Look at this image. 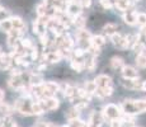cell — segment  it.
Instances as JSON below:
<instances>
[{
    "instance_id": "6da1fadb",
    "label": "cell",
    "mask_w": 146,
    "mask_h": 127,
    "mask_svg": "<svg viewBox=\"0 0 146 127\" xmlns=\"http://www.w3.org/2000/svg\"><path fill=\"white\" fill-rule=\"evenodd\" d=\"M121 109H122L123 114L127 116H136L145 112V100L144 99H126L121 104Z\"/></svg>"
},
{
    "instance_id": "7a4b0ae2",
    "label": "cell",
    "mask_w": 146,
    "mask_h": 127,
    "mask_svg": "<svg viewBox=\"0 0 146 127\" xmlns=\"http://www.w3.org/2000/svg\"><path fill=\"white\" fill-rule=\"evenodd\" d=\"M123 114L122 109H121L119 106H116V104H107V106L103 108L102 111V116L104 118V121H108L111 122L112 120H117V118H121Z\"/></svg>"
},
{
    "instance_id": "3957f363",
    "label": "cell",
    "mask_w": 146,
    "mask_h": 127,
    "mask_svg": "<svg viewBox=\"0 0 146 127\" xmlns=\"http://www.w3.org/2000/svg\"><path fill=\"white\" fill-rule=\"evenodd\" d=\"M32 104H33V102H31L29 97L21 98V99H18L14 103V109L23 116H32L33 114Z\"/></svg>"
},
{
    "instance_id": "277c9868",
    "label": "cell",
    "mask_w": 146,
    "mask_h": 127,
    "mask_svg": "<svg viewBox=\"0 0 146 127\" xmlns=\"http://www.w3.org/2000/svg\"><path fill=\"white\" fill-rule=\"evenodd\" d=\"M111 42L113 43L114 47H117L118 50H126L128 49V41H127V36H123L121 33H114L113 36H111Z\"/></svg>"
},
{
    "instance_id": "5b68a950",
    "label": "cell",
    "mask_w": 146,
    "mask_h": 127,
    "mask_svg": "<svg viewBox=\"0 0 146 127\" xmlns=\"http://www.w3.org/2000/svg\"><path fill=\"white\" fill-rule=\"evenodd\" d=\"M42 107H43L44 112H52V111H56V109L60 107V100L55 97H51V98H46V99H42L40 100Z\"/></svg>"
},
{
    "instance_id": "8992f818",
    "label": "cell",
    "mask_w": 146,
    "mask_h": 127,
    "mask_svg": "<svg viewBox=\"0 0 146 127\" xmlns=\"http://www.w3.org/2000/svg\"><path fill=\"white\" fill-rule=\"evenodd\" d=\"M43 63H48V64H57L62 60V56L60 55L58 51H44L43 57H42Z\"/></svg>"
},
{
    "instance_id": "52a82bcc",
    "label": "cell",
    "mask_w": 146,
    "mask_h": 127,
    "mask_svg": "<svg viewBox=\"0 0 146 127\" xmlns=\"http://www.w3.org/2000/svg\"><path fill=\"white\" fill-rule=\"evenodd\" d=\"M94 81L98 88H113V81H112V78L109 75H106V74L98 75L94 79Z\"/></svg>"
},
{
    "instance_id": "ba28073f",
    "label": "cell",
    "mask_w": 146,
    "mask_h": 127,
    "mask_svg": "<svg viewBox=\"0 0 146 127\" xmlns=\"http://www.w3.org/2000/svg\"><path fill=\"white\" fill-rule=\"evenodd\" d=\"M121 74H122V78H125V79H137L139 78V71H137V69L131 66V65H125V66L121 69Z\"/></svg>"
},
{
    "instance_id": "9c48e42d",
    "label": "cell",
    "mask_w": 146,
    "mask_h": 127,
    "mask_svg": "<svg viewBox=\"0 0 146 127\" xmlns=\"http://www.w3.org/2000/svg\"><path fill=\"white\" fill-rule=\"evenodd\" d=\"M122 18H123V21H125V23L128 24V25L137 24V12L136 10H133L132 8L128 9V10H126V12L123 13Z\"/></svg>"
},
{
    "instance_id": "30bf717a",
    "label": "cell",
    "mask_w": 146,
    "mask_h": 127,
    "mask_svg": "<svg viewBox=\"0 0 146 127\" xmlns=\"http://www.w3.org/2000/svg\"><path fill=\"white\" fill-rule=\"evenodd\" d=\"M121 84L125 86L126 89L130 90H140V86H141V81L137 80V79H121Z\"/></svg>"
},
{
    "instance_id": "8fae6325",
    "label": "cell",
    "mask_w": 146,
    "mask_h": 127,
    "mask_svg": "<svg viewBox=\"0 0 146 127\" xmlns=\"http://www.w3.org/2000/svg\"><path fill=\"white\" fill-rule=\"evenodd\" d=\"M114 1V8L119 12H123L125 13L126 10L131 9L133 5V1L132 0H113Z\"/></svg>"
},
{
    "instance_id": "7c38bea8",
    "label": "cell",
    "mask_w": 146,
    "mask_h": 127,
    "mask_svg": "<svg viewBox=\"0 0 146 127\" xmlns=\"http://www.w3.org/2000/svg\"><path fill=\"white\" fill-rule=\"evenodd\" d=\"M71 63H70V66L74 71L76 72H81L85 70V60L84 59H71Z\"/></svg>"
},
{
    "instance_id": "4fadbf2b",
    "label": "cell",
    "mask_w": 146,
    "mask_h": 127,
    "mask_svg": "<svg viewBox=\"0 0 146 127\" xmlns=\"http://www.w3.org/2000/svg\"><path fill=\"white\" fill-rule=\"evenodd\" d=\"M118 24H116V23H113V22H109V23H107L103 25V33L104 35H107L108 37H111V36H113L114 33H117L118 32Z\"/></svg>"
},
{
    "instance_id": "5bb4252c",
    "label": "cell",
    "mask_w": 146,
    "mask_h": 127,
    "mask_svg": "<svg viewBox=\"0 0 146 127\" xmlns=\"http://www.w3.org/2000/svg\"><path fill=\"white\" fill-rule=\"evenodd\" d=\"M10 21H12L13 28H15V29H19V31H22V32H24V31L27 29L26 22H24L21 17H12V18H10Z\"/></svg>"
},
{
    "instance_id": "9a60e30c",
    "label": "cell",
    "mask_w": 146,
    "mask_h": 127,
    "mask_svg": "<svg viewBox=\"0 0 146 127\" xmlns=\"http://www.w3.org/2000/svg\"><path fill=\"white\" fill-rule=\"evenodd\" d=\"M109 65L113 70H118V69H122L125 66V60H123L121 56H113L109 61Z\"/></svg>"
},
{
    "instance_id": "2e32d148",
    "label": "cell",
    "mask_w": 146,
    "mask_h": 127,
    "mask_svg": "<svg viewBox=\"0 0 146 127\" xmlns=\"http://www.w3.org/2000/svg\"><path fill=\"white\" fill-rule=\"evenodd\" d=\"M97 65H98L97 56H90L89 59L85 60V70H88L89 72H93L97 69Z\"/></svg>"
},
{
    "instance_id": "e0dca14e",
    "label": "cell",
    "mask_w": 146,
    "mask_h": 127,
    "mask_svg": "<svg viewBox=\"0 0 146 127\" xmlns=\"http://www.w3.org/2000/svg\"><path fill=\"white\" fill-rule=\"evenodd\" d=\"M92 43H93L94 46H97L98 49H102V47L106 46L107 39H106L104 36L97 35V36H93V38H92Z\"/></svg>"
},
{
    "instance_id": "ac0fdd59",
    "label": "cell",
    "mask_w": 146,
    "mask_h": 127,
    "mask_svg": "<svg viewBox=\"0 0 146 127\" xmlns=\"http://www.w3.org/2000/svg\"><path fill=\"white\" fill-rule=\"evenodd\" d=\"M84 89H85V92L88 93L89 95H94L95 92H97V89H98V86H97V84H95L94 80H88V81H85Z\"/></svg>"
},
{
    "instance_id": "d6986e66",
    "label": "cell",
    "mask_w": 146,
    "mask_h": 127,
    "mask_svg": "<svg viewBox=\"0 0 146 127\" xmlns=\"http://www.w3.org/2000/svg\"><path fill=\"white\" fill-rule=\"evenodd\" d=\"M85 24H86V18L83 15V13L74 18V25L78 29H83V28L85 27Z\"/></svg>"
},
{
    "instance_id": "ffe728a7",
    "label": "cell",
    "mask_w": 146,
    "mask_h": 127,
    "mask_svg": "<svg viewBox=\"0 0 146 127\" xmlns=\"http://www.w3.org/2000/svg\"><path fill=\"white\" fill-rule=\"evenodd\" d=\"M12 112H13V109H12V107H10L9 104L5 103V102H0V114H1L3 117L10 116Z\"/></svg>"
},
{
    "instance_id": "44dd1931",
    "label": "cell",
    "mask_w": 146,
    "mask_h": 127,
    "mask_svg": "<svg viewBox=\"0 0 146 127\" xmlns=\"http://www.w3.org/2000/svg\"><path fill=\"white\" fill-rule=\"evenodd\" d=\"M12 29H13V24H12V21H10V19L0 22V31H1V32H4L8 35Z\"/></svg>"
},
{
    "instance_id": "7402d4cb",
    "label": "cell",
    "mask_w": 146,
    "mask_h": 127,
    "mask_svg": "<svg viewBox=\"0 0 146 127\" xmlns=\"http://www.w3.org/2000/svg\"><path fill=\"white\" fill-rule=\"evenodd\" d=\"M32 109H33V114H36V116H41V114L44 113V109H43V107H42V104H41L40 100L33 102Z\"/></svg>"
},
{
    "instance_id": "603a6c76",
    "label": "cell",
    "mask_w": 146,
    "mask_h": 127,
    "mask_svg": "<svg viewBox=\"0 0 146 127\" xmlns=\"http://www.w3.org/2000/svg\"><path fill=\"white\" fill-rule=\"evenodd\" d=\"M65 116H66V118L69 121H72V120H78L79 118V116H80V112L78 111L76 108H71V109H69V111L65 113Z\"/></svg>"
},
{
    "instance_id": "cb8c5ba5",
    "label": "cell",
    "mask_w": 146,
    "mask_h": 127,
    "mask_svg": "<svg viewBox=\"0 0 146 127\" xmlns=\"http://www.w3.org/2000/svg\"><path fill=\"white\" fill-rule=\"evenodd\" d=\"M136 65L140 69H146V53H140L136 56Z\"/></svg>"
},
{
    "instance_id": "d4e9b609",
    "label": "cell",
    "mask_w": 146,
    "mask_h": 127,
    "mask_svg": "<svg viewBox=\"0 0 146 127\" xmlns=\"http://www.w3.org/2000/svg\"><path fill=\"white\" fill-rule=\"evenodd\" d=\"M146 49V45H145V42H141V41H139L136 45L132 47V50L136 52V55H140V53H145L144 51Z\"/></svg>"
},
{
    "instance_id": "484cf974",
    "label": "cell",
    "mask_w": 146,
    "mask_h": 127,
    "mask_svg": "<svg viewBox=\"0 0 146 127\" xmlns=\"http://www.w3.org/2000/svg\"><path fill=\"white\" fill-rule=\"evenodd\" d=\"M36 13H37L38 17H46L47 15V7L43 3H41V4H38L37 8H36Z\"/></svg>"
},
{
    "instance_id": "4316f807",
    "label": "cell",
    "mask_w": 146,
    "mask_h": 127,
    "mask_svg": "<svg viewBox=\"0 0 146 127\" xmlns=\"http://www.w3.org/2000/svg\"><path fill=\"white\" fill-rule=\"evenodd\" d=\"M99 3L103 9H106V10H109V9H112V8H114L113 0H99Z\"/></svg>"
},
{
    "instance_id": "83f0119b",
    "label": "cell",
    "mask_w": 146,
    "mask_h": 127,
    "mask_svg": "<svg viewBox=\"0 0 146 127\" xmlns=\"http://www.w3.org/2000/svg\"><path fill=\"white\" fill-rule=\"evenodd\" d=\"M10 18H12V15H10V10L3 8V9L0 10V22L7 21V19H10Z\"/></svg>"
},
{
    "instance_id": "f1b7e54d",
    "label": "cell",
    "mask_w": 146,
    "mask_h": 127,
    "mask_svg": "<svg viewBox=\"0 0 146 127\" xmlns=\"http://www.w3.org/2000/svg\"><path fill=\"white\" fill-rule=\"evenodd\" d=\"M137 24L140 27L146 25V13H137Z\"/></svg>"
},
{
    "instance_id": "f546056e",
    "label": "cell",
    "mask_w": 146,
    "mask_h": 127,
    "mask_svg": "<svg viewBox=\"0 0 146 127\" xmlns=\"http://www.w3.org/2000/svg\"><path fill=\"white\" fill-rule=\"evenodd\" d=\"M109 123H111V127H121V126H122V118L112 120Z\"/></svg>"
},
{
    "instance_id": "4dcf8cb0",
    "label": "cell",
    "mask_w": 146,
    "mask_h": 127,
    "mask_svg": "<svg viewBox=\"0 0 146 127\" xmlns=\"http://www.w3.org/2000/svg\"><path fill=\"white\" fill-rule=\"evenodd\" d=\"M80 1H81V7L83 8H90L92 0H80Z\"/></svg>"
},
{
    "instance_id": "1f68e13d",
    "label": "cell",
    "mask_w": 146,
    "mask_h": 127,
    "mask_svg": "<svg viewBox=\"0 0 146 127\" xmlns=\"http://www.w3.org/2000/svg\"><path fill=\"white\" fill-rule=\"evenodd\" d=\"M140 90L141 92H146V80L141 81V86H140Z\"/></svg>"
},
{
    "instance_id": "d6a6232c",
    "label": "cell",
    "mask_w": 146,
    "mask_h": 127,
    "mask_svg": "<svg viewBox=\"0 0 146 127\" xmlns=\"http://www.w3.org/2000/svg\"><path fill=\"white\" fill-rule=\"evenodd\" d=\"M5 99V92L3 89H0V102H3Z\"/></svg>"
},
{
    "instance_id": "836d02e7",
    "label": "cell",
    "mask_w": 146,
    "mask_h": 127,
    "mask_svg": "<svg viewBox=\"0 0 146 127\" xmlns=\"http://www.w3.org/2000/svg\"><path fill=\"white\" fill-rule=\"evenodd\" d=\"M141 33L142 35L146 36V25H144V27H141Z\"/></svg>"
},
{
    "instance_id": "e575fe53",
    "label": "cell",
    "mask_w": 146,
    "mask_h": 127,
    "mask_svg": "<svg viewBox=\"0 0 146 127\" xmlns=\"http://www.w3.org/2000/svg\"><path fill=\"white\" fill-rule=\"evenodd\" d=\"M145 113H146V99H145Z\"/></svg>"
},
{
    "instance_id": "d590c367",
    "label": "cell",
    "mask_w": 146,
    "mask_h": 127,
    "mask_svg": "<svg viewBox=\"0 0 146 127\" xmlns=\"http://www.w3.org/2000/svg\"><path fill=\"white\" fill-rule=\"evenodd\" d=\"M10 127H18V126H17V125H15V123H14V125H13V126H10Z\"/></svg>"
},
{
    "instance_id": "8d00e7d4",
    "label": "cell",
    "mask_w": 146,
    "mask_h": 127,
    "mask_svg": "<svg viewBox=\"0 0 146 127\" xmlns=\"http://www.w3.org/2000/svg\"><path fill=\"white\" fill-rule=\"evenodd\" d=\"M3 9V7H1V5H0V10H1Z\"/></svg>"
},
{
    "instance_id": "74e56055",
    "label": "cell",
    "mask_w": 146,
    "mask_h": 127,
    "mask_svg": "<svg viewBox=\"0 0 146 127\" xmlns=\"http://www.w3.org/2000/svg\"><path fill=\"white\" fill-rule=\"evenodd\" d=\"M137 127H140V126H137Z\"/></svg>"
}]
</instances>
